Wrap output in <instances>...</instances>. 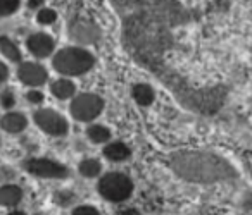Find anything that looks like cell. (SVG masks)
<instances>
[{"mask_svg": "<svg viewBox=\"0 0 252 215\" xmlns=\"http://www.w3.org/2000/svg\"><path fill=\"white\" fill-rule=\"evenodd\" d=\"M73 193H69V191H61V193L56 194V203L61 205V207H66L73 201Z\"/></svg>", "mask_w": 252, "mask_h": 215, "instance_id": "obj_21", "label": "cell"}, {"mask_svg": "<svg viewBox=\"0 0 252 215\" xmlns=\"http://www.w3.org/2000/svg\"><path fill=\"white\" fill-rule=\"evenodd\" d=\"M73 215H100V212L95 207H90V205H81V207L74 208Z\"/></svg>", "mask_w": 252, "mask_h": 215, "instance_id": "obj_20", "label": "cell"}, {"mask_svg": "<svg viewBox=\"0 0 252 215\" xmlns=\"http://www.w3.org/2000/svg\"><path fill=\"white\" fill-rule=\"evenodd\" d=\"M33 119H35L36 126L50 136H64L67 133V129H69L66 119L61 114H57L56 110H50V108L36 110Z\"/></svg>", "mask_w": 252, "mask_h": 215, "instance_id": "obj_6", "label": "cell"}, {"mask_svg": "<svg viewBox=\"0 0 252 215\" xmlns=\"http://www.w3.org/2000/svg\"><path fill=\"white\" fill-rule=\"evenodd\" d=\"M0 52H2L4 57H7L11 62H21L23 59L19 47L9 36H0Z\"/></svg>", "mask_w": 252, "mask_h": 215, "instance_id": "obj_14", "label": "cell"}, {"mask_svg": "<svg viewBox=\"0 0 252 215\" xmlns=\"http://www.w3.org/2000/svg\"><path fill=\"white\" fill-rule=\"evenodd\" d=\"M25 169L33 176L45 179H64L69 174L67 167L50 159H30L25 162Z\"/></svg>", "mask_w": 252, "mask_h": 215, "instance_id": "obj_5", "label": "cell"}, {"mask_svg": "<svg viewBox=\"0 0 252 215\" xmlns=\"http://www.w3.org/2000/svg\"><path fill=\"white\" fill-rule=\"evenodd\" d=\"M104 110V100L98 95L83 93L71 102V115L80 122L94 121Z\"/></svg>", "mask_w": 252, "mask_h": 215, "instance_id": "obj_4", "label": "cell"}, {"mask_svg": "<svg viewBox=\"0 0 252 215\" xmlns=\"http://www.w3.org/2000/svg\"><path fill=\"white\" fill-rule=\"evenodd\" d=\"M26 98H28L30 104L40 105V104H42V102H43V93H42V91L33 90V91H30V93H26Z\"/></svg>", "mask_w": 252, "mask_h": 215, "instance_id": "obj_22", "label": "cell"}, {"mask_svg": "<svg viewBox=\"0 0 252 215\" xmlns=\"http://www.w3.org/2000/svg\"><path fill=\"white\" fill-rule=\"evenodd\" d=\"M131 95H133L135 102L142 107H149V105L154 102V90H152L149 84H144V83H138L133 86L131 90Z\"/></svg>", "mask_w": 252, "mask_h": 215, "instance_id": "obj_13", "label": "cell"}, {"mask_svg": "<svg viewBox=\"0 0 252 215\" xmlns=\"http://www.w3.org/2000/svg\"><path fill=\"white\" fill-rule=\"evenodd\" d=\"M28 7L33 11H40L43 7V0H28Z\"/></svg>", "mask_w": 252, "mask_h": 215, "instance_id": "obj_23", "label": "cell"}, {"mask_svg": "<svg viewBox=\"0 0 252 215\" xmlns=\"http://www.w3.org/2000/svg\"><path fill=\"white\" fill-rule=\"evenodd\" d=\"M119 215H138V212L135 208H128V210H121Z\"/></svg>", "mask_w": 252, "mask_h": 215, "instance_id": "obj_25", "label": "cell"}, {"mask_svg": "<svg viewBox=\"0 0 252 215\" xmlns=\"http://www.w3.org/2000/svg\"><path fill=\"white\" fill-rule=\"evenodd\" d=\"M26 126H28V121L19 112H9L0 119V128L7 133H21L23 129H26Z\"/></svg>", "mask_w": 252, "mask_h": 215, "instance_id": "obj_9", "label": "cell"}, {"mask_svg": "<svg viewBox=\"0 0 252 215\" xmlns=\"http://www.w3.org/2000/svg\"><path fill=\"white\" fill-rule=\"evenodd\" d=\"M97 189L105 200L119 203V201H125L131 196L133 183L123 172H109L105 176H102V179L98 181Z\"/></svg>", "mask_w": 252, "mask_h": 215, "instance_id": "obj_3", "label": "cell"}, {"mask_svg": "<svg viewBox=\"0 0 252 215\" xmlns=\"http://www.w3.org/2000/svg\"><path fill=\"white\" fill-rule=\"evenodd\" d=\"M7 78H9V69H7V66L0 62V83H4V81L7 80Z\"/></svg>", "mask_w": 252, "mask_h": 215, "instance_id": "obj_24", "label": "cell"}, {"mask_svg": "<svg viewBox=\"0 0 252 215\" xmlns=\"http://www.w3.org/2000/svg\"><path fill=\"white\" fill-rule=\"evenodd\" d=\"M19 0H0V18L12 16L19 9Z\"/></svg>", "mask_w": 252, "mask_h": 215, "instance_id": "obj_18", "label": "cell"}, {"mask_svg": "<svg viewBox=\"0 0 252 215\" xmlns=\"http://www.w3.org/2000/svg\"><path fill=\"white\" fill-rule=\"evenodd\" d=\"M0 105L4 108H12L16 105V95L12 90H2V93H0Z\"/></svg>", "mask_w": 252, "mask_h": 215, "instance_id": "obj_19", "label": "cell"}, {"mask_svg": "<svg viewBox=\"0 0 252 215\" xmlns=\"http://www.w3.org/2000/svg\"><path fill=\"white\" fill-rule=\"evenodd\" d=\"M9 215H26L25 212H19V210H16V212H11Z\"/></svg>", "mask_w": 252, "mask_h": 215, "instance_id": "obj_26", "label": "cell"}, {"mask_svg": "<svg viewBox=\"0 0 252 215\" xmlns=\"http://www.w3.org/2000/svg\"><path fill=\"white\" fill-rule=\"evenodd\" d=\"M95 57L80 47H66L54 55L52 66L64 76H81L94 67Z\"/></svg>", "mask_w": 252, "mask_h": 215, "instance_id": "obj_2", "label": "cell"}, {"mask_svg": "<svg viewBox=\"0 0 252 215\" xmlns=\"http://www.w3.org/2000/svg\"><path fill=\"white\" fill-rule=\"evenodd\" d=\"M23 198V189L16 184H5L0 188V205L2 207H16Z\"/></svg>", "mask_w": 252, "mask_h": 215, "instance_id": "obj_10", "label": "cell"}, {"mask_svg": "<svg viewBox=\"0 0 252 215\" xmlns=\"http://www.w3.org/2000/svg\"><path fill=\"white\" fill-rule=\"evenodd\" d=\"M169 165L182 179L190 183H218L237 176V170L230 162L206 152L175 153L169 159Z\"/></svg>", "mask_w": 252, "mask_h": 215, "instance_id": "obj_1", "label": "cell"}, {"mask_svg": "<svg viewBox=\"0 0 252 215\" xmlns=\"http://www.w3.org/2000/svg\"><path fill=\"white\" fill-rule=\"evenodd\" d=\"M87 136H88V139L90 141H94V143H105V141H109L111 139V131H109L105 126H100V124H94V126H90L88 128V131H87Z\"/></svg>", "mask_w": 252, "mask_h": 215, "instance_id": "obj_16", "label": "cell"}, {"mask_svg": "<svg viewBox=\"0 0 252 215\" xmlns=\"http://www.w3.org/2000/svg\"><path fill=\"white\" fill-rule=\"evenodd\" d=\"M50 91H52L54 97L59 98V100H67V98H71L74 95L76 86H74V83L69 80H57L50 84Z\"/></svg>", "mask_w": 252, "mask_h": 215, "instance_id": "obj_12", "label": "cell"}, {"mask_svg": "<svg viewBox=\"0 0 252 215\" xmlns=\"http://www.w3.org/2000/svg\"><path fill=\"white\" fill-rule=\"evenodd\" d=\"M18 78L21 80V83L28 84V86H40L47 81L49 74H47L45 67L40 66L36 62H25L19 66Z\"/></svg>", "mask_w": 252, "mask_h": 215, "instance_id": "obj_7", "label": "cell"}, {"mask_svg": "<svg viewBox=\"0 0 252 215\" xmlns=\"http://www.w3.org/2000/svg\"><path fill=\"white\" fill-rule=\"evenodd\" d=\"M80 174L83 177H88V179H92V177H97L98 174H100L102 170V163L98 162L97 159H85L80 162Z\"/></svg>", "mask_w": 252, "mask_h": 215, "instance_id": "obj_15", "label": "cell"}, {"mask_svg": "<svg viewBox=\"0 0 252 215\" xmlns=\"http://www.w3.org/2000/svg\"><path fill=\"white\" fill-rule=\"evenodd\" d=\"M57 19V12L50 7H42L36 14V21L38 25H43V26H49V25H54Z\"/></svg>", "mask_w": 252, "mask_h": 215, "instance_id": "obj_17", "label": "cell"}, {"mask_svg": "<svg viewBox=\"0 0 252 215\" xmlns=\"http://www.w3.org/2000/svg\"><path fill=\"white\" fill-rule=\"evenodd\" d=\"M26 47L28 50L38 59H43V57H49L50 54L54 52V38L47 33H33L28 40H26Z\"/></svg>", "mask_w": 252, "mask_h": 215, "instance_id": "obj_8", "label": "cell"}, {"mask_svg": "<svg viewBox=\"0 0 252 215\" xmlns=\"http://www.w3.org/2000/svg\"><path fill=\"white\" fill-rule=\"evenodd\" d=\"M104 155H105V159H109L111 162H123V160H126L131 155V152L125 143L116 141V143H109V145L105 146Z\"/></svg>", "mask_w": 252, "mask_h": 215, "instance_id": "obj_11", "label": "cell"}]
</instances>
